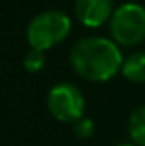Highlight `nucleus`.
<instances>
[{
  "label": "nucleus",
  "instance_id": "nucleus-8",
  "mask_svg": "<svg viewBox=\"0 0 145 146\" xmlns=\"http://www.w3.org/2000/svg\"><path fill=\"white\" fill-rule=\"evenodd\" d=\"M22 65H24V70H26V72L39 73L44 68V65H46V51L31 48V49L24 54Z\"/></svg>",
  "mask_w": 145,
  "mask_h": 146
},
{
  "label": "nucleus",
  "instance_id": "nucleus-4",
  "mask_svg": "<svg viewBox=\"0 0 145 146\" xmlns=\"http://www.w3.org/2000/svg\"><path fill=\"white\" fill-rule=\"evenodd\" d=\"M46 106L50 114L65 124H73L84 117L85 112V99L79 87L68 82L56 83L50 88L46 97Z\"/></svg>",
  "mask_w": 145,
  "mask_h": 146
},
{
  "label": "nucleus",
  "instance_id": "nucleus-5",
  "mask_svg": "<svg viewBox=\"0 0 145 146\" xmlns=\"http://www.w3.org/2000/svg\"><path fill=\"white\" fill-rule=\"evenodd\" d=\"M73 12L82 26L89 29H97L109 22L114 7L113 0H75Z\"/></svg>",
  "mask_w": 145,
  "mask_h": 146
},
{
  "label": "nucleus",
  "instance_id": "nucleus-6",
  "mask_svg": "<svg viewBox=\"0 0 145 146\" xmlns=\"http://www.w3.org/2000/svg\"><path fill=\"white\" fill-rule=\"evenodd\" d=\"M121 75L132 83H145V51L132 53L123 60Z\"/></svg>",
  "mask_w": 145,
  "mask_h": 146
},
{
  "label": "nucleus",
  "instance_id": "nucleus-9",
  "mask_svg": "<svg viewBox=\"0 0 145 146\" xmlns=\"http://www.w3.org/2000/svg\"><path fill=\"white\" fill-rule=\"evenodd\" d=\"M73 133L77 138L80 139H87L94 134V121L92 119H87V117H82L79 119L77 122H73Z\"/></svg>",
  "mask_w": 145,
  "mask_h": 146
},
{
  "label": "nucleus",
  "instance_id": "nucleus-1",
  "mask_svg": "<svg viewBox=\"0 0 145 146\" xmlns=\"http://www.w3.org/2000/svg\"><path fill=\"white\" fill-rule=\"evenodd\" d=\"M123 54L119 46L108 37H82L70 49L68 61L80 78L92 83H104L121 72Z\"/></svg>",
  "mask_w": 145,
  "mask_h": 146
},
{
  "label": "nucleus",
  "instance_id": "nucleus-3",
  "mask_svg": "<svg viewBox=\"0 0 145 146\" xmlns=\"http://www.w3.org/2000/svg\"><path fill=\"white\" fill-rule=\"evenodd\" d=\"M109 34L118 46H137L145 39V7L128 2L114 9L109 19Z\"/></svg>",
  "mask_w": 145,
  "mask_h": 146
},
{
  "label": "nucleus",
  "instance_id": "nucleus-10",
  "mask_svg": "<svg viewBox=\"0 0 145 146\" xmlns=\"http://www.w3.org/2000/svg\"><path fill=\"white\" fill-rule=\"evenodd\" d=\"M116 146H137V145H133V143H121V145H116Z\"/></svg>",
  "mask_w": 145,
  "mask_h": 146
},
{
  "label": "nucleus",
  "instance_id": "nucleus-2",
  "mask_svg": "<svg viewBox=\"0 0 145 146\" xmlns=\"http://www.w3.org/2000/svg\"><path fill=\"white\" fill-rule=\"evenodd\" d=\"M72 31L70 17L62 10H44L31 19L26 37L31 48L48 51L63 42Z\"/></svg>",
  "mask_w": 145,
  "mask_h": 146
},
{
  "label": "nucleus",
  "instance_id": "nucleus-7",
  "mask_svg": "<svg viewBox=\"0 0 145 146\" xmlns=\"http://www.w3.org/2000/svg\"><path fill=\"white\" fill-rule=\"evenodd\" d=\"M128 134L133 145L145 146V106H140L130 114Z\"/></svg>",
  "mask_w": 145,
  "mask_h": 146
}]
</instances>
